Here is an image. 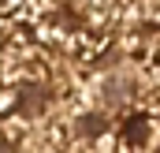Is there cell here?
Here are the masks:
<instances>
[{
    "instance_id": "1",
    "label": "cell",
    "mask_w": 160,
    "mask_h": 153,
    "mask_svg": "<svg viewBox=\"0 0 160 153\" xmlns=\"http://www.w3.org/2000/svg\"><path fill=\"white\" fill-rule=\"evenodd\" d=\"M127 93H130V82H123V78H108L104 82V101L108 105H119Z\"/></svg>"
}]
</instances>
